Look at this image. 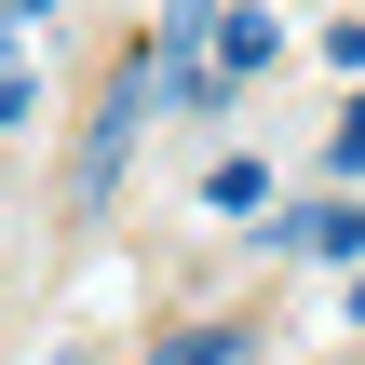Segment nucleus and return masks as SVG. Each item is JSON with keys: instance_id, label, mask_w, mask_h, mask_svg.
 <instances>
[{"instance_id": "nucleus-2", "label": "nucleus", "mask_w": 365, "mask_h": 365, "mask_svg": "<svg viewBox=\"0 0 365 365\" xmlns=\"http://www.w3.org/2000/svg\"><path fill=\"white\" fill-rule=\"evenodd\" d=\"M271 244H284V257H325V271H365V203H352V190H325V203H298Z\"/></svg>"}, {"instance_id": "nucleus-3", "label": "nucleus", "mask_w": 365, "mask_h": 365, "mask_svg": "<svg viewBox=\"0 0 365 365\" xmlns=\"http://www.w3.org/2000/svg\"><path fill=\"white\" fill-rule=\"evenodd\" d=\"M271 54H284V27H271V14H257V0H244V14H230V27H217V95H244V81H257V68H271Z\"/></svg>"}, {"instance_id": "nucleus-1", "label": "nucleus", "mask_w": 365, "mask_h": 365, "mask_svg": "<svg viewBox=\"0 0 365 365\" xmlns=\"http://www.w3.org/2000/svg\"><path fill=\"white\" fill-rule=\"evenodd\" d=\"M163 108V68L149 54H122L108 68V95H95V135H81V203H108L122 190V163H135V122Z\"/></svg>"}, {"instance_id": "nucleus-6", "label": "nucleus", "mask_w": 365, "mask_h": 365, "mask_svg": "<svg viewBox=\"0 0 365 365\" xmlns=\"http://www.w3.org/2000/svg\"><path fill=\"white\" fill-rule=\"evenodd\" d=\"M352 339H365V271H352Z\"/></svg>"}, {"instance_id": "nucleus-5", "label": "nucleus", "mask_w": 365, "mask_h": 365, "mask_svg": "<svg viewBox=\"0 0 365 365\" xmlns=\"http://www.w3.org/2000/svg\"><path fill=\"white\" fill-rule=\"evenodd\" d=\"M244 352H257V325H176L149 365H244Z\"/></svg>"}, {"instance_id": "nucleus-7", "label": "nucleus", "mask_w": 365, "mask_h": 365, "mask_svg": "<svg viewBox=\"0 0 365 365\" xmlns=\"http://www.w3.org/2000/svg\"><path fill=\"white\" fill-rule=\"evenodd\" d=\"M14 14H54V0H14Z\"/></svg>"}, {"instance_id": "nucleus-4", "label": "nucleus", "mask_w": 365, "mask_h": 365, "mask_svg": "<svg viewBox=\"0 0 365 365\" xmlns=\"http://www.w3.org/2000/svg\"><path fill=\"white\" fill-rule=\"evenodd\" d=\"M203 203H217V217H271V163H257V149H217V163H203Z\"/></svg>"}]
</instances>
